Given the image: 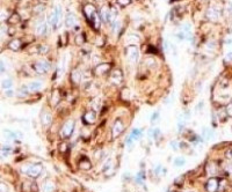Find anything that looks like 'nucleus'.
<instances>
[{
  "label": "nucleus",
  "instance_id": "37998d69",
  "mask_svg": "<svg viewBox=\"0 0 232 192\" xmlns=\"http://www.w3.org/2000/svg\"><path fill=\"white\" fill-rule=\"evenodd\" d=\"M159 135H160V129H153V139H158L159 138Z\"/></svg>",
  "mask_w": 232,
  "mask_h": 192
},
{
  "label": "nucleus",
  "instance_id": "ea45409f",
  "mask_svg": "<svg viewBox=\"0 0 232 192\" xmlns=\"http://www.w3.org/2000/svg\"><path fill=\"white\" fill-rule=\"evenodd\" d=\"M75 43L79 45H81L84 43V35L80 34V35H78V36L75 37Z\"/></svg>",
  "mask_w": 232,
  "mask_h": 192
},
{
  "label": "nucleus",
  "instance_id": "4be33fe9",
  "mask_svg": "<svg viewBox=\"0 0 232 192\" xmlns=\"http://www.w3.org/2000/svg\"><path fill=\"white\" fill-rule=\"evenodd\" d=\"M60 102V94L59 91L57 90V89H55L52 91V94H51V100H50V103L52 107H56L57 104Z\"/></svg>",
  "mask_w": 232,
  "mask_h": 192
},
{
  "label": "nucleus",
  "instance_id": "09e8293b",
  "mask_svg": "<svg viewBox=\"0 0 232 192\" xmlns=\"http://www.w3.org/2000/svg\"><path fill=\"white\" fill-rule=\"evenodd\" d=\"M203 105H204V102L203 101H201V102H199V104H197V107H196V110L199 111H201L203 109Z\"/></svg>",
  "mask_w": 232,
  "mask_h": 192
},
{
  "label": "nucleus",
  "instance_id": "0eeeda50",
  "mask_svg": "<svg viewBox=\"0 0 232 192\" xmlns=\"http://www.w3.org/2000/svg\"><path fill=\"white\" fill-rule=\"evenodd\" d=\"M100 17H101V20L106 23H113V15H112V12H110V8L108 7V6H103V7L101 8V11H100Z\"/></svg>",
  "mask_w": 232,
  "mask_h": 192
},
{
  "label": "nucleus",
  "instance_id": "de8ad7c7",
  "mask_svg": "<svg viewBox=\"0 0 232 192\" xmlns=\"http://www.w3.org/2000/svg\"><path fill=\"white\" fill-rule=\"evenodd\" d=\"M225 61L226 63H232V53H229L225 56Z\"/></svg>",
  "mask_w": 232,
  "mask_h": 192
},
{
  "label": "nucleus",
  "instance_id": "7ed1b4c3",
  "mask_svg": "<svg viewBox=\"0 0 232 192\" xmlns=\"http://www.w3.org/2000/svg\"><path fill=\"white\" fill-rule=\"evenodd\" d=\"M31 67H33V70L37 74H45L51 70V64H50L48 60L42 59V60H38V61H35V63L31 65Z\"/></svg>",
  "mask_w": 232,
  "mask_h": 192
},
{
  "label": "nucleus",
  "instance_id": "f257e3e1",
  "mask_svg": "<svg viewBox=\"0 0 232 192\" xmlns=\"http://www.w3.org/2000/svg\"><path fill=\"white\" fill-rule=\"evenodd\" d=\"M42 171H43V167L40 163H33V164H27L22 167V172H24L26 175H28L30 178H34V179L40 177Z\"/></svg>",
  "mask_w": 232,
  "mask_h": 192
},
{
  "label": "nucleus",
  "instance_id": "6e6552de",
  "mask_svg": "<svg viewBox=\"0 0 232 192\" xmlns=\"http://www.w3.org/2000/svg\"><path fill=\"white\" fill-rule=\"evenodd\" d=\"M46 22L55 29L59 26V19H58V15H57V12H56V8L51 9V12L48 14V21Z\"/></svg>",
  "mask_w": 232,
  "mask_h": 192
},
{
  "label": "nucleus",
  "instance_id": "3c124183",
  "mask_svg": "<svg viewBox=\"0 0 232 192\" xmlns=\"http://www.w3.org/2000/svg\"><path fill=\"white\" fill-rule=\"evenodd\" d=\"M226 44H231V39H226Z\"/></svg>",
  "mask_w": 232,
  "mask_h": 192
},
{
  "label": "nucleus",
  "instance_id": "8fccbe9b",
  "mask_svg": "<svg viewBox=\"0 0 232 192\" xmlns=\"http://www.w3.org/2000/svg\"><path fill=\"white\" fill-rule=\"evenodd\" d=\"M101 157H102V152L99 150L97 153H95V159H97V160H101Z\"/></svg>",
  "mask_w": 232,
  "mask_h": 192
},
{
  "label": "nucleus",
  "instance_id": "2f4dec72",
  "mask_svg": "<svg viewBox=\"0 0 232 192\" xmlns=\"http://www.w3.org/2000/svg\"><path fill=\"white\" fill-rule=\"evenodd\" d=\"M38 49V53L40 54H46L48 52L50 51V48H49V45H46V44H42V45H40L37 48Z\"/></svg>",
  "mask_w": 232,
  "mask_h": 192
},
{
  "label": "nucleus",
  "instance_id": "6ab92c4d",
  "mask_svg": "<svg viewBox=\"0 0 232 192\" xmlns=\"http://www.w3.org/2000/svg\"><path fill=\"white\" fill-rule=\"evenodd\" d=\"M30 94L29 89H28V86L26 85H22L21 87H19L17 90H16V95L17 97H27V96Z\"/></svg>",
  "mask_w": 232,
  "mask_h": 192
},
{
  "label": "nucleus",
  "instance_id": "a878e982",
  "mask_svg": "<svg viewBox=\"0 0 232 192\" xmlns=\"http://www.w3.org/2000/svg\"><path fill=\"white\" fill-rule=\"evenodd\" d=\"M13 87V80L12 79H4L1 81V88L4 90H8V89H12Z\"/></svg>",
  "mask_w": 232,
  "mask_h": 192
},
{
  "label": "nucleus",
  "instance_id": "a19ab883",
  "mask_svg": "<svg viewBox=\"0 0 232 192\" xmlns=\"http://www.w3.org/2000/svg\"><path fill=\"white\" fill-rule=\"evenodd\" d=\"M171 146L173 147L174 150H178V149L180 148V142H178L176 140H173V141H171Z\"/></svg>",
  "mask_w": 232,
  "mask_h": 192
},
{
  "label": "nucleus",
  "instance_id": "c85d7f7f",
  "mask_svg": "<svg viewBox=\"0 0 232 192\" xmlns=\"http://www.w3.org/2000/svg\"><path fill=\"white\" fill-rule=\"evenodd\" d=\"M91 167H92V164H91L90 160H86V159H85V160H82V161L79 162V168L81 170H90Z\"/></svg>",
  "mask_w": 232,
  "mask_h": 192
},
{
  "label": "nucleus",
  "instance_id": "a211bd4d",
  "mask_svg": "<svg viewBox=\"0 0 232 192\" xmlns=\"http://www.w3.org/2000/svg\"><path fill=\"white\" fill-rule=\"evenodd\" d=\"M82 78H84V74L81 73V71L79 68H75L71 71V80L75 82V85H79L82 81Z\"/></svg>",
  "mask_w": 232,
  "mask_h": 192
},
{
  "label": "nucleus",
  "instance_id": "9d476101",
  "mask_svg": "<svg viewBox=\"0 0 232 192\" xmlns=\"http://www.w3.org/2000/svg\"><path fill=\"white\" fill-rule=\"evenodd\" d=\"M109 81L115 86L120 85L121 82L123 81V74L121 72V70H114L113 71L110 73V76H109Z\"/></svg>",
  "mask_w": 232,
  "mask_h": 192
},
{
  "label": "nucleus",
  "instance_id": "c756f323",
  "mask_svg": "<svg viewBox=\"0 0 232 192\" xmlns=\"http://www.w3.org/2000/svg\"><path fill=\"white\" fill-rule=\"evenodd\" d=\"M21 21V16L20 14H17V13H14V14H12L9 17H8V22L9 23H19Z\"/></svg>",
  "mask_w": 232,
  "mask_h": 192
},
{
  "label": "nucleus",
  "instance_id": "58836bf2",
  "mask_svg": "<svg viewBox=\"0 0 232 192\" xmlns=\"http://www.w3.org/2000/svg\"><path fill=\"white\" fill-rule=\"evenodd\" d=\"M207 49H209V51H214L215 49H216V43L215 42H208L207 43Z\"/></svg>",
  "mask_w": 232,
  "mask_h": 192
},
{
  "label": "nucleus",
  "instance_id": "f704fd0d",
  "mask_svg": "<svg viewBox=\"0 0 232 192\" xmlns=\"http://www.w3.org/2000/svg\"><path fill=\"white\" fill-rule=\"evenodd\" d=\"M128 41H130L131 43H138L139 42V36H137L135 34H130V35H128Z\"/></svg>",
  "mask_w": 232,
  "mask_h": 192
},
{
  "label": "nucleus",
  "instance_id": "4c0bfd02",
  "mask_svg": "<svg viewBox=\"0 0 232 192\" xmlns=\"http://www.w3.org/2000/svg\"><path fill=\"white\" fill-rule=\"evenodd\" d=\"M116 2L120 6H129L131 4V0H116Z\"/></svg>",
  "mask_w": 232,
  "mask_h": 192
},
{
  "label": "nucleus",
  "instance_id": "20e7f679",
  "mask_svg": "<svg viewBox=\"0 0 232 192\" xmlns=\"http://www.w3.org/2000/svg\"><path fill=\"white\" fill-rule=\"evenodd\" d=\"M126 54H127L128 59L131 64H136L138 61L139 58V51H138V48L135 44L129 45L126 49Z\"/></svg>",
  "mask_w": 232,
  "mask_h": 192
},
{
  "label": "nucleus",
  "instance_id": "9b49d317",
  "mask_svg": "<svg viewBox=\"0 0 232 192\" xmlns=\"http://www.w3.org/2000/svg\"><path fill=\"white\" fill-rule=\"evenodd\" d=\"M84 13H85V15L87 16V19L91 21V20L97 14V7H95L93 4H86L85 7H84Z\"/></svg>",
  "mask_w": 232,
  "mask_h": 192
},
{
  "label": "nucleus",
  "instance_id": "603ef678",
  "mask_svg": "<svg viewBox=\"0 0 232 192\" xmlns=\"http://www.w3.org/2000/svg\"><path fill=\"white\" fill-rule=\"evenodd\" d=\"M182 192H195V191H190V190H185V191H182Z\"/></svg>",
  "mask_w": 232,
  "mask_h": 192
},
{
  "label": "nucleus",
  "instance_id": "72a5a7b5",
  "mask_svg": "<svg viewBox=\"0 0 232 192\" xmlns=\"http://www.w3.org/2000/svg\"><path fill=\"white\" fill-rule=\"evenodd\" d=\"M120 29H121V21L114 20V21H113V31H114V33H119Z\"/></svg>",
  "mask_w": 232,
  "mask_h": 192
},
{
  "label": "nucleus",
  "instance_id": "f8f14e48",
  "mask_svg": "<svg viewBox=\"0 0 232 192\" xmlns=\"http://www.w3.org/2000/svg\"><path fill=\"white\" fill-rule=\"evenodd\" d=\"M97 112L94 110H87L86 112H85V115H84V122L86 123V124H90V125H92V124H94L95 122H97Z\"/></svg>",
  "mask_w": 232,
  "mask_h": 192
},
{
  "label": "nucleus",
  "instance_id": "cd10ccee",
  "mask_svg": "<svg viewBox=\"0 0 232 192\" xmlns=\"http://www.w3.org/2000/svg\"><path fill=\"white\" fill-rule=\"evenodd\" d=\"M174 166L175 167H178V168H181V167H183L185 164H186V159L185 157H182V156H178V157H175L174 159Z\"/></svg>",
  "mask_w": 232,
  "mask_h": 192
},
{
  "label": "nucleus",
  "instance_id": "7c9ffc66",
  "mask_svg": "<svg viewBox=\"0 0 232 192\" xmlns=\"http://www.w3.org/2000/svg\"><path fill=\"white\" fill-rule=\"evenodd\" d=\"M45 9V6L44 4H42V2H40V4H36L34 7H33V12L35 13V14H40V13H42L43 11Z\"/></svg>",
  "mask_w": 232,
  "mask_h": 192
},
{
  "label": "nucleus",
  "instance_id": "dca6fc26",
  "mask_svg": "<svg viewBox=\"0 0 232 192\" xmlns=\"http://www.w3.org/2000/svg\"><path fill=\"white\" fill-rule=\"evenodd\" d=\"M65 26L68 28H75L78 26V19L73 13H68L66 19H65Z\"/></svg>",
  "mask_w": 232,
  "mask_h": 192
},
{
  "label": "nucleus",
  "instance_id": "ddd939ff",
  "mask_svg": "<svg viewBox=\"0 0 232 192\" xmlns=\"http://www.w3.org/2000/svg\"><path fill=\"white\" fill-rule=\"evenodd\" d=\"M221 16V9H218L217 7L215 6H211V7L208 8L207 11V17L211 20V21H216L218 20V17Z\"/></svg>",
  "mask_w": 232,
  "mask_h": 192
},
{
  "label": "nucleus",
  "instance_id": "e433bc0d",
  "mask_svg": "<svg viewBox=\"0 0 232 192\" xmlns=\"http://www.w3.org/2000/svg\"><path fill=\"white\" fill-rule=\"evenodd\" d=\"M6 71H7V68H6V64H5V61L0 59V74H4Z\"/></svg>",
  "mask_w": 232,
  "mask_h": 192
},
{
  "label": "nucleus",
  "instance_id": "39448f33",
  "mask_svg": "<svg viewBox=\"0 0 232 192\" xmlns=\"http://www.w3.org/2000/svg\"><path fill=\"white\" fill-rule=\"evenodd\" d=\"M124 131V124L121 119H116L114 122V125L112 127V137L115 139V138H119L121 134Z\"/></svg>",
  "mask_w": 232,
  "mask_h": 192
},
{
  "label": "nucleus",
  "instance_id": "c9c22d12",
  "mask_svg": "<svg viewBox=\"0 0 232 192\" xmlns=\"http://www.w3.org/2000/svg\"><path fill=\"white\" fill-rule=\"evenodd\" d=\"M225 112H226V116L232 117V103L225 104Z\"/></svg>",
  "mask_w": 232,
  "mask_h": 192
},
{
  "label": "nucleus",
  "instance_id": "473e14b6",
  "mask_svg": "<svg viewBox=\"0 0 232 192\" xmlns=\"http://www.w3.org/2000/svg\"><path fill=\"white\" fill-rule=\"evenodd\" d=\"M8 17H9V14H8L7 9L0 8V21H5Z\"/></svg>",
  "mask_w": 232,
  "mask_h": 192
},
{
  "label": "nucleus",
  "instance_id": "a18cd8bd",
  "mask_svg": "<svg viewBox=\"0 0 232 192\" xmlns=\"http://www.w3.org/2000/svg\"><path fill=\"white\" fill-rule=\"evenodd\" d=\"M225 157L229 159V160H231L232 159V148H229V149L225 152Z\"/></svg>",
  "mask_w": 232,
  "mask_h": 192
},
{
  "label": "nucleus",
  "instance_id": "b1692460",
  "mask_svg": "<svg viewBox=\"0 0 232 192\" xmlns=\"http://www.w3.org/2000/svg\"><path fill=\"white\" fill-rule=\"evenodd\" d=\"M142 135H143V132L141 129H132V131H131V133H130L129 137H130L134 141H138L141 138H142Z\"/></svg>",
  "mask_w": 232,
  "mask_h": 192
},
{
  "label": "nucleus",
  "instance_id": "aec40b11",
  "mask_svg": "<svg viewBox=\"0 0 232 192\" xmlns=\"http://www.w3.org/2000/svg\"><path fill=\"white\" fill-rule=\"evenodd\" d=\"M217 170H218V167L216 166V163L209 162L208 164H207V174L210 175V176H215V175H217Z\"/></svg>",
  "mask_w": 232,
  "mask_h": 192
},
{
  "label": "nucleus",
  "instance_id": "2eb2a0df",
  "mask_svg": "<svg viewBox=\"0 0 232 192\" xmlns=\"http://www.w3.org/2000/svg\"><path fill=\"white\" fill-rule=\"evenodd\" d=\"M109 70H110V65L107 64V63H103V64H99V65L95 66L94 73H95V75H97V76H101V75H105Z\"/></svg>",
  "mask_w": 232,
  "mask_h": 192
},
{
  "label": "nucleus",
  "instance_id": "4468645a",
  "mask_svg": "<svg viewBox=\"0 0 232 192\" xmlns=\"http://www.w3.org/2000/svg\"><path fill=\"white\" fill-rule=\"evenodd\" d=\"M48 26H49L48 22L44 21L43 19L38 21V23L36 24V34L38 36H44L45 34L48 33Z\"/></svg>",
  "mask_w": 232,
  "mask_h": 192
},
{
  "label": "nucleus",
  "instance_id": "423d86ee",
  "mask_svg": "<svg viewBox=\"0 0 232 192\" xmlns=\"http://www.w3.org/2000/svg\"><path fill=\"white\" fill-rule=\"evenodd\" d=\"M41 123L43 126H49L52 123V112L46 108L41 112Z\"/></svg>",
  "mask_w": 232,
  "mask_h": 192
},
{
  "label": "nucleus",
  "instance_id": "79ce46f5",
  "mask_svg": "<svg viewBox=\"0 0 232 192\" xmlns=\"http://www.w3.org/2000/svg\"><path fill=\"white\" fill-rule=\"evenodd\" d=\"M159 118V112H154V113H152V116H151V123L153 124V123H156L157 122V119Z\"/></svg>",
  "mask_w": 232,
  "mask_h": 192
},
{
  "label": "nucleus",
  "instance_id": "412c9836",
  "mask_svg": "<svg viewBox=\"0 0 232 192\" xmlns=\"http://www.w3.org/2000/svg\"><path fill=\"white\" fill-rule=\"evenodd\" d=\"M56 189V185L51 181H46L44 184L42 185V192H53Z\"/></svg>",
  "mask_w": 232,
  "mask_h": 192
},
{
  "label": "nucleus",
  "instance_id": "f03ea898",
  "mask_svg": "<svg viewBox=\"0 0 232 192\" xmlns=\"http://www.w3.org/2000/svg\"><path fill=\"white\" fill-rule=\"evenodd\" d=\"M75 123L73 119H68L63 126H62V129H60L59 131V135L62 139H68L70 138L71 135H72V133L75 131Z\"/></svg>",
  "mask_w": 232,
  "mask_h": 192
},
{
  "label": "nucleus",
  "instance_id": "49530a36",
  "mask_svg": "<svg viewBox=\"0 0 232 192\" xmlns=\"http://www.w3.org/2000/svg\"><path fill=\"white\" fill-rule=\"evenodd\" d=\"M5 95L7 96V97H12V96L14 95V91H13V89H8V90H5Z\"/></svg>",
  "mask_w": 232,
  "mask_h": 192
},
{
  "label": "nucleus",
  "instance_id": "5701e85b",
  "mask_svg": "<svg viewBox=\"0 0 232 192\" xmlns=\"http://www.w3.org/2000/svg\"><path fill=\"white\" fill-rule=\"evenodd\" d=\"M202 138L204 139L205 141H209L212 139V137H214V132H212V130H210L209 127H203L202 129Z\"/></svg>",
  "mask_w": 232,
  "mask_h": 192
},
{
  "label": "nucleus",
  "instance_id": "bb28decb",
  "mask_svg": "<svg viewBox=\"0 0 232 192\" xmlns=\"http://www.w3.org/2000/svg\"><path fill=\"white\" fill-rule=\"evenodd\" d=\"M91 107H92V110H94L95 112L100 110V108H101V102H100V98L99 97H95L92 102H91Z\"/></svg>",
  "mask_w": 232,
  "mask_h": 192
},
{
  "label": "nucleus",
  "instance_id": "f3484780",
  "mask_svg": "<svg viewBox=\"0 0 232 192\" xmlns=\"http://www.w3.org/2000/svg\"><path fill=\"white\" fill-rule=\"evenodd\" d=\"M27 86H28V89H29L30 93H38V91H41V90L43 89V87H44V85L41 81H37V80L30 81Z\"/></svg>",
  "mask_w": 232,
  "mask_h": 192
},
{
  "label": "nucleus",
  "instance_id": "393cba45",
  "mask_svg": "<svg viewBox=\"0 0 232 192\" xmlns=\"http://www.w3.org/2000/svg\"><path fill=\"white\" fill-rule=\"evenodd\" d=\"M8 48L12 50V51H19L20 50V48H21V41L20 39H12L11 42H9V44H8Z\"/></svg>",
  "mask_w": 232,
  "mask_h": 192
},
{
  "label": "nucleus",
  "instance_id": "1a4fd4ad",
  "mask_svg": "<svg viewBox=\"0 0 232 192\" xmlns=\"http://www.w3.org/2000/svg\"><path fill=\"white\" fill-rule=\"evenodd\" d=\"M218 186H219V178L212 177L208 179L205 183V191L207 192H217Z\"/></svg>",
  "mask_w": 232,
  "mask_h": 192
},
{
  "label": "nucleus",
  "instance_id": "c03bdc74",
  "mask_svg": "<svg viewBox=\"0 0 232 192\" xmlns=\"http://www.w3.org/2000/svg\"><path fill=\"white\" fill-rule=\"evenodd\" d=\"M8 191V187L7 185L2 182H0V192H7Z\"/></svg>",
  "mask_w": 232,
  "mask_h": 192
}]
</instances>
